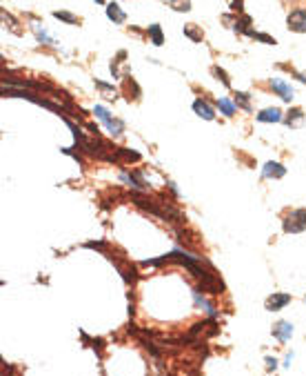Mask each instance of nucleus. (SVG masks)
I'll use <instances>...</instances> for the list:
<instances>
[{
  "label": "nucleus",
  "instance_id": "nucleus-1",
  "mask_svg": "<svg viewBox=\"0 0 306 376\" xmlns=\"http://www.w3.org/2000/svg\"><path fill=\"white\" fill-rule=\"evenodd\" d=\"M284 231L286 234H300L306 229V209H291L284 216Z\"/></svg>",
  "mask_w": 306,
  "mask_h": 376
},
{
  "label": "nucleus",
  "instance_id": "nucleus-2",
  "mask_svg": "<svg viewBox=\"0 0 306 376\" xmlns=\"http://www.w3.org/2000/svg\"><path fill=\"white\" fill-rule=\"evenodd\" d=\"M268 89H271L273 94H278L284 102H291L293 96H295L293 87L288 85L286 80H282V78H271V80H268Z\"/></svg>",
  "mask_w": 306,
  "mask_h": 376
},
{
  "label": "nucleus",
  "instance_id": "nucleus-3",
  "mask_svg": "<svg viewBox=\"0 0 306 376\" xmlns=\"http://www.w3.org/2000/svg\"><path fill=\"white\" fill-rule=\"evenodd\" d=\"M120 178L125 180L127 185H131L133 189H147V183H144V178H147V174L142 172V169H122V174H120Z\"/></svg>",
  "mask_w": 306,
  "mask_h": 376
},
{
  "label": "nucleus",
  "instance_id": "nucleus-4",
  "mask_svg": "<svg viewBox=\"0 0 306 376\" xmlns=\"http://www.w3.org/2000/svg\"><path fill=\"white\" fill-rule=\"evenodd\" d=\"M286 25H288V29H291V31L306 34V9H302V7L293 9L291 14H288V18H286Z\"/></svg>",
  "mask_w": 306,
  "mask_h": 376
},
{
  "label": "nucleus",
  "instance_id": "nucleus-5",
  "mask_svg": "<svg viewBox=\"0 0 306 376\" xmlns=\"http://www.w3.org/2000/svg\"><path fill=\"white\" fill-rule=\"evenodd\" d=\"M291 303V294H284V292H278V294H271L266 299V309L268 312H280L282 307H286V305Z\"/></svg>",
  "mask_w": 306,
  "mask_h": 376
},
{
  "label": "nucleus",
  "instance_id": "nucleus-6",
  "mask_svg": "<svg viewBox=\"0 0 306 376\" xmlns=\"http://www.w3.org/2000/svg\"><path fill=\"white\" fill-rule=\"evenodd\" d=\"M262 176L264 178H284L286 176V167L282 163H278V160H268L262 167Z\"/></svg>",
  "mask_w": 306,
  "mask_h": 376
},
{
  "label": "nucleus",
  "instance_id": "nucleus-7",
  "mask_svg": "<svg viewBox=\"0 0 306 376\" xmlns=\"http://www.w3.org/2000/svg\"><path fill=\"white\" fill-rule=\"evenodd\" d=\"M273 336L278 338L280 343L291 341V336H293V325L288 323V321H278V323L273 325Z\"/></svg>",
  "mask_w": 306,
  "mask_h": 376
},
{
  "label": "nucleus",
  "instance_id": "nucleus-8",
  "mask_svg": "<svg viewBox=\"0 0 306 376\" xmlns=\"http://www.w3.org/2000/svg\"><path fill=\"white\" fill-rule=\"evenodd\" d=\"M193 111H196L200 118H204V121H213V118H216V109H213L204 98H196V100H193Z\"/></svg>",
  "mask_w": 306,
  "mask_h": 376
},
{
  "label": "nucleus",
  "instance_id": "nucleus-9",
  "mask_svg": "<svg viewBox=\"0 0 306 376\" xmlns=\"http://www.w3.org/2000/svg\"><path fill=\"white\" fill-rule=\"evenodd\" d=\"M255 118H258V123H282L284 114L278 109V107H266V109H262Z\"/></svg>",
  "mask_w": 306,
  "mask_h": 376
},
{
  "label": "nucleus",
  "instance_id": "nucleus-10",
  "mask_svg": "<svg viewBox=\"0 0 306 376\" xmlns=\"http://www.w3.org/2000/svg\"><path fill=\"white\" fill-rule=\"evenodd\" d=\"M93 85H96V89L100 92V96L105 98V100L113 102L115 98H118V89H115L113 85H107V82L100 80V78H96V80H93Z\"/></svg>",
  "mask_w": 306,
  "mask_h": 376
},
{
  "label": "nucleus",
  "instance_id": "nucleus-11",
  "mask_svg": "<svg viewBox=\"0 0 306 376\" xmlns=\"http://www.w3.org/2000/svg\"><path fill=\"white\" fill-rule=\"evenodd\" d=\"M107 18H109L111 23H115V25H122L127 20V14L120 9L118 2H109V5H107Z\"/></svg>",
  "mask_w": 306,
  "mask_h": 376
},
{
  "label": "nucleus",
  "instance_id": "nucleus-12",
  "mask_svg": "<svg viewBox=\"0 0 306 376\" xmlns=\"http://www.w3.org/2000/svg\"><path fill=\"white\" fill-rule=\"evenodd\" d=\"M284 123H286L288 127H300L304 125V109L302 107H293V109H288L286 118H284Z\"/></svg>",
  "mask_w": 306,
  "mask_h": 376
},
{
  "label": "nucleus",
  "instance_id": "nucleus-13",
  "mask_svg": "<svg viewBox=\"0 0 306 376\" xmlns=\"http://www.w3.org/2000/svg\"><path fill=\"white\" fill-rule=\"evenodd\" d=\"M193 301H196L197 307H202L206 314H209V318H216V316H218L216 307H213V305H211L209 301H206L204 296H202V289H196V292H193Z\"/></svg>",
  "mask_w": 306,
  "mask_h": 376
},
{
  "label": "nucleus",
  "instance_id": "nucleus-14",
  "mask_svg": "<svg viewBox=\"0 0 306 376\" xmlns=\"http://www.w3.org/2000/svg\"><path fill=\"white\" fill-rule=\"evenodd\" d=\"M216 105H218V109L222 111V114L226 116V118H233L235 116V109H238V105H235V100H231V98H224V96H220L216 100Z\"/></svg>",
  "mask_w": 306,
  "mask_h": 376
},
{
  "label": "nucleus",
  "instance_id": "nucleus-15",
  "mask_svg": "<svg viewBox=\"0 0 306 376\" xmlns=\"http://www.w3.org/2000/svg\"><path fill=\"white\" fill-rule=\"evenodd\" d=\"M102 125L107 127V131H109V134L113 136V138H118V136H122V134H125V123L120 121V118H113V116H111L109 121H107V123H102Z\"/></svg>",
  "mask_w": 306,
  "mask_h": 376
},
{
  "label": "nucleus",
  "instance_id": "nucleus-16",
  "mask_svg": "<svg viewBox=\"0 0 306 376\" xmlns=\"http://www.w3.org/2000/svg\"><path fill=\"white\" fill-rule=\"evenodd\" d=\"M147 34H149L151 45H155V47H160V45L164 43V34H162V27H160V25H151V27L147 29Z\"/></svg>",
  "mask_w": 306,
  "mask_h": 376
},
{
  "label": "nucleus",
  "instance_id": "nucleus-17",
  "mask_svg": "<svg viewBox=\"0 0 306 376\" xmlns=\"http://www.w3.org/2000/svg\"><path fill=\"white\" fill-rule=\"evenodd\" d=\"M113 160H125V163H138L140 160V154L133 150H118L113 154Z\"/></svg>",
  "mask_w": 306,
  "mask_h": 376
},
{
  "label": "nucleus",
  "instance_id": "nucleus-18",
  "mask_svg": "<svg viewBox=\"0 0 306 376\" xmlns=\"http://www.w3.org/2000/svg\"><path fill=\"white\" fill-rule=\"evenodd\" d=\"M235 105H238V109L253 111V107H251V96L244 92H235Z\"/></svg>",
  "mask_w": 306,
  "mask_h": 376
},
{
  "label": "nucleus",
  "instance_id": "nucleus-19",
  "mask_svg": "<svg viewBox=\"0 0 306 376\" xmlns=\"http://www.w3.org/2000/svg\"><path fill=\"white\" fill-rule=\"evenodd\" d=\"M34 34H36V38H38V43L47 45V47H51V45H56V40H53L51 36H49V34H47V31H44L43 27H38V25H36V27H34Z\"/></svg>",
  "mask_w": 306,
  "mask_h": 376
},
{
  "label": "nucleus",
  "instance_id": "nucleus-20",
  "mask_svg": "<svg viewBox=\"0 0 306 376\" xmlns=\"http://www.w3.org/2000/svg\"><path fill=\"white\" fill-rule=\"evenodd\" d=\"M184 36H189V38L193 40V43H202V31L197 29V25H184Z\"/></svg>",
  "mask_w": 306,
  "mask_h": 376
},
{
  "label": "nucleus",
  "instance_id": "nucleus-21",
  "mask_svg": "<svg viewBox=\"0 0 306 376\" xmlns=\"http://www.w3.org/2000/svg\"><path fill=\"white\" fill-rule=\"evenodd\" d=\"M169 7L173 11H191V0H169Z\"/></svg>",
  "mask_w": 306,
  "mask_h": 376
},
{
  "label": "nucleus",
  "instance_id": "nucleus-22",
  "mask_svg": "<svg viewBox=\"0 0 306 376\" xmlns=\"http://www.w3.org/2000/svg\"><path fill=\"white\" fill-rule=\"evenodd\" d=\"M53 18L65 20V23H69V25H76L78 23V16L69 14V11H53Z\"/></svg>",
  "mask_w": 306,
  "mask_h": 376
},
{
  "label": "nucleus",
  "instance_id": "nucleus-23",
  "mask_svg": "<svg viewBox=\"0 0 306 376\" xmlns=\"http://www.w3.org/2000/svg\"><path fill=\"white\" fill-rule=\"evenodd\" d=\"M211 74H213L216 78H220V80H222V85H224V87H231L229 76H226V72H224L222 67H218V65H216V67H211Z\"/></svg>",
  "mask_w": 306,
  "mask_h": 376
},
{
  "label": "nucleus",
  "instance_id": "nucleus-24",
  "mask_svg": "<svg viewBox=\"0 0 306 376\" xmlns=\"http://www.w3.org/2000/svg\"><path fill=\"white\" fill-rule=\"evenodd\" d=\"M249 36H251V38H255V40H260V43L275 45V38H271V36H266V34H258V31H253V29L249 31Z\"/></svg>",
  "mask_w": 306,
  "mask_h": 376
},
{
  "label": "nucleus",
  "instance_id": "nucleus-25",
  "mask_svg": "<svg viewBox=\"0 0 306 376\" xmlns=\"http://www.w3.org/2000/svg\"><path fill=\"white\" fill-rule=\"evenodd\" d=\"M231 9H233V11H242V0H231Z\"/></svg>",
  "mask_w": 306,
  "mask_h": 376
},
{
  "label": "nucleus",
  "instance_id": "nucleus-26",
  "mask_svg": "<svg viewBox=\"0 0 306 376\" xmlns=\"http://www.w3.org/2000/svg\"><path fill=\"white\" fill-rule=\"evenodd\" d=\"M291 74H293V78H297L300 82H304L306 85V74H302V72H291Z\"/></svg>",
  "mask_w": 306,
  "mask_h": 376
},
{
  "label": "nucleus",
  "instance_id": "nucleus-27",
  "mask_svg": "<svg viewBox=\"0 0 306 376\" xmlns=\"http://www.w3.org/2000/svg\"><path fill=\"white\" fill-rule=\"evenodd\" d=\"M266 363H268V372L278 367V358H271V356H268V358H266Z\"/></svg>",
  "mask_w": 306,
  "mask_h": 376
},
{
  "label": "nucleus",
  "instance_id": "nucleus-28",
  "mask_svg": "<svg viewBox=\"0 0 306 376\" xmlns=\"http://www.w3.org/2000/svg\"><path fill=\"white\" fill-rule=\"evenodd\" d=\"M96 2H98V5H105V2H107V0H96Z\"/></svg>",
  "mask_w": 306,
  "mask_h": 376
}]
</instances>
